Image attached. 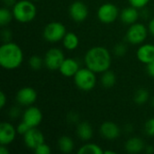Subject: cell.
I'll return each mask as SVG.
<instances>
[{
    "label": "cell",
    "mask_w": 154,
    "mask_h": 154,
    "mask_svg": "<svg viewBox=\"0 0 154 154\" xmlns=\"http://www.w3.org/2000/svg\"><path fill=\"white\" fill-rule=\"evenodd\" d=\"M86 66L95 73H103L111 66V55L107 49L96 46L89 49L85 55Z\"/></svg>",
    "instance_id": "cell-1"
},
{
    "label": "cell",
    "mask_w": 154,
    "mask_h": 154,
    "mask_svg": "<svg viewBox=\"0 0 154 154\" xmlns=\"http://www.w3.org/2000/svg\"><path fill=\"white\" fill-rule=\"evenodd\" d=\"M23 53L14 42H5L0 47V65L5 69H15L23 62Z\"/></svg>",
    "instance_id": "cell-2"
},
{
    "label": "cell",
    "mask_w": 154,
    "mask_h": 154,
    "mask_svg": "<svg viewBox=\"0 0 154 154\" xmlns=\"http://www.w3.org/2000/svg\"><path fill=\"white\" fill-rule=\"evenodd\" d=\"M14 18L19 23H29L32 21L36 14L37 9L35 5L31 0L17 1L12 8Z\"/></svg>",
    "instance_id": "cell-3"
},
{
    "label": "cell",
    "mask_w": 154,
    "mask_h": 154,
    "mask_svg": "<svg viewBox=\"0 0 154 154\" xmlns=\"http://www.w3.org/2000/svg\"><path fill=\"white\" fill-rule=\"evenodd\" d=\"M74 82L80 90L90 91L97 84V78L95 72L87 67L79 69L74 76Z\"/></svg>",
    "instance_id": "cell-4"
},
{
    "label": "cell",
    "mask_w": 154,
    "mask_h": 154,
    "mask_svg": "<svg viewBox=\"0 0 154 154\" xmlns=\"http://www.w3.org/2000/svg\"><path fill=\"white\" fill-rule=\"evenodd\" d=\"M67 31L63 23L60 22H51L48 23L43 30V37L49 42H58L62 41Z\"/></svg>",
    "instance_id": "cell-5"
},
{
    "label": "cell",
    "mask_w": 154,
    "mask_h": 154,
    "mask_svg": "<svg viewBox=\"0 0 154 154\" xmlns=\"http://www.w3.org/2000/svg\"><path fill=\"white\" fill-rule=\"evenodd\" d=\"M147 28L143 23H134L131 24L126 32V40L131 44H140L143 42L147 37Z\"/></svg>",
    "instance_id": "cell-6"
},
{
    "label": "cell",
    "mask_w": 154,
    "mask_h": 154,
    "mask_svg": "<svg viewBox=\"0 0 154 154\" xmlns=\"http://www.w3.org/2000/svg\"><path fill=\"white\" fill-rule=\"evenodd\" d=\"M65 60L64 53L58 48L50 49L44 57V65L50 70H57Z\"/></svg>",
    "instance_id": "cell-7"
},
{
    "label": "cell",
    "mask_w": 154,
    "mask_h": 154,
    "mask_svg": "<svg viewBox=\"0 0 154 154\" xmlns=\"http://www.w3.org/2000/svg\"><path fill=\"white\" fill-rule=\"evenodd\" d=\"M119 15L117 6L111 3H106L99 6L97 10V18L104 23H111L115 22Z\"/></svg>",
    "instance_id": "cell-8"
},
{
    "label": "cell",
    "mask_w": 154,
    "mask_h": 154,
    "mask_svg": "<svg viewBox=\"0 0 154 154\" xmlns=\"http://www.w3.org/2000/svg\"><path fill=\"white\" fill-rule=\"evenodd\" d=\"M23 121L30 128L37 127L42 121V113L38 107L30 106L23 114Z\"/></svg>",
    "instance_id": "cell-9"
},
{
    "label": "cell",
    "mask_w": 154,
    "mask_h": 154,
    "mask_svg": "<svg viewBox=\"0 0 154 154\" xmlns=\"http://www.w3.org/2000/svg\"><path fill=\"white\" fill-rule=\"evenodd\" d=\"M69 16L75 22L80 23L87 19L88 15V8L86 4L81 1H75L72 3L69 9Z\"/></svg>",
    "instance_id": "cell-10"
},
{
    "label": "cell",
    "mask_w": 154,
    "mask_h": 154,
    "mask_svg": "<svg viewBox=\"0 0 154 154\" xmlns=\"http://www.w3.org/2000/svg\"><path fill=\"white\" fill-rule=\"evenodd\" d=\"M23 141L29 149L35 150L40 144L44 143V135L36 127L30 128L29 131L23 135Z\"/></svg>",
    "instance_id": "cell-11"
},
{
    "label": "cell",
    "mask_w": 154,
    "mask_h": 154,
    "mask_svg": "<svg viewBox=\"0 0 154 154\" xmlns=\"http://www.w3.org/2000/svg\"><path fill=\"white\" fill-rule=\"evenodd\" d=\"M37 99L36 91L31 87H24L18 90L16 94V101L21 106H30Z\"/></svg>",
    "instance_id": "cell-12"
},
{
    "label": "cell",
    "mask_w": 154,
    "mask_h": 154,
    "mask_svg": "<svg viewBox=\"0 0 154 154\" xmlns=\"http://www.w3.org/2000/svg\"><path fill=\"white\" fill-rule=\"evenodd\" d=\"M16 129L14 126L7 122H3L0 125V144L8 145L12 143L16 136Z\"/></svg>",
    "instance_id": "cell-13"
},
{
    "label": "cell",
    "mask_w": 154,
    "mask_h": 154,
    "mask_svg": "<svg viewBox=\"0 0 154 154\" xmlns=\"http://www.w3.org/2000/svg\"><path fill=\"white\" fill-rule=\"evenodd\" d=\"M120 128L114 122H105L100 126L101 135L107 140H115L120 135Z\"/></svg>",
    "instance_id": "cell-14"
},
{
    "label": "cell",
    "mask_w": 154,
    "mask_h": 154,
    "mask_svg": "<svg viewBox=\"0 0 154 154\" xmlns=\"http://www.w3.org/2000/svg\"><path fill=\"white\" fill-rule=\"evenodd\" d=\"M79 62L72 59V58H65V60H63V62L61 63L59 70L60 72L67 78H70V77H74L75 74L79 71Z\"/></svg>",
    "instance_id": "cell-15"
},
{
    "label": "cell",
    "mask_w": 154,
    "mask_h": 154,
    "mask_svg": "<svg viewBox=\"0 0 154 154\" xmlns=\"http://www.w3.org/2000/svg\"><path fill=\"white\" fill-rule=\"evenodd\" d=\"M137 59L144 64H149L154 60V45L146 43L139 47L136 52Z\"/></svg>",
    "instance_id": "cell-16"
},
{
    "label": "cell",
    "mask_w": 154,
    "mask_h": 154,
    "mask_svg": "<svg viewBox=\"0 0 154 154\" xmlns=\"http://www.w3.org/2000/svg\"><path fill=\"white\" fill-rule=\"evenodd\" d=\"M121 21L126 24H133L137 22L139 18V12L138 8L134 6H129L125 8L120 14Z\"/></svg>",
    "instance_id": "cell-17"
},
{
    "label": "cell",
    "mask_w": 154,
    "mask_h": 154,
    "mask_svg": "<svg viewBox=\"0 0 154 154\" xmlns=\"http://www.w3.org/2000/svg\"><path fill=\"white\" fill-rule=\"evenodd\" d=\"M77 135L82 141H89L93 137V128L88 122H81L77 125Z\"/></svg>",
    "instance_id": "cell-18"
},
{
    "label": "cell",
    "mask_w": 154,
    "mask_h": 154,
    "mask_svg": "<svg viewBox=\"0 0 154 154\" xmlns=\"http://www.w3.org/2000/svg\"><path fill=\"white\" fill-rule=\"evenodd\" d=\"M144 149V143L139 137H132L125 143V150L128 153H139Z\"/></svg>",
    "instance_id": "cell-19"
},
{
    "label": "cell",
    "mask_w": 154,
    "mask_h": 154,
    "mask_svg": "<svg viewBox=\"0 0 154 154\" xmlns=\"http://www.w3.org/2000/svg\"><path fill=\"white\" fill-rule=\"evenodd\" d=\"M62 42H63L64 47L69 51H73V50L77 49L79 44V39L78 35L71 32L66 33Z\"/></svg>",
    "instance_id": "cell-20"
},
{
    "label": "cell",
    "mask_w": 154,
    "mask_h": 154,
    "mask_svg": "<svg viewBox=\"0 0 154 154\" xmlns=\"http://www.w3.org/2000/svg\"><path fill=\"white\" fill-rule=\"evenodd\" d=\"M58 147L61 152L69 153L74 149V142L69 136L63 135L58 140Z\"/></svg>",
    "instance_id": "cell-21"
},
{
    "label": "cell",
    "mask_w": 154,
    "mask_h": 154,
    "mask_svg": "<svg viewBox=\"0 0 154 154\" xmlns=\"http://www.w3.org/2000/svg\"><path fill=\"white\" fill-rule=\"evenodd\" d=\"M116 82V76L113 71L108 69L103 72V75L101 78V83L105 88H112L115 86Z\"/></svg>",
    "instance_id": "cell-22"
},
{
    "label": "cell",
    "mask_w": 154,
    "mask_h": 154,
    "mask_svg": "<svg viewBox=\"0 0 154 154\" xmlns=\"http://www.w3.org/2000/svg\"><path fill=\"white\" fill-rule=\"evenodd\" d=\"M79 154H104L102 148L96 143H87L83 145L79 151Z\"/></svg>",
    "instance_id": "cell-23"
},
{
    "label": "cell",
    "mask_w": 154,
    "mask_h": 154,
    "mask_svg": "<svg viewBox=\"0 0 154 154\" xmlns=\"http://www.w3.org/2000/svg\"><path fill=\"white\" fill-rule=\"evenodd\" d=\"M149 97H150V94H149L147 89H145V88H139L135 92V94L134 96V102L137 105L141 106V105L145 104L148 101Z\"/></svg>",
    "instance_id": "cell-24"
},
{
    "label": "cell",
    "mask_w": 154,
    "mask_h": 154,
    "mask_svg": "<svg viewBox=\"0 0 154 154\" xmlns=\"http://www.w3.org/2000/svg\"><path fill=\"white\" fill-rule=\"evenodd\" d=\"M13 17H14L13 13L6 6L2 7L0 10V25L1 26L7 25L11 22Z\"/></svg>",
    "instance_id": "cell-25"
},
{
    "label": "cell",
    "mask_w": 154,
    "mask_h": 154,
    "mask_svg": "<svg viewBox=\"0 0 154 154\" xmlns=\"http://www.w3.org/2000/svg\"><path fill=\"white\" fill-rule=\"evenodd\" d=\"M43 64H44V60H42L38 55H33L29 60V65H30L31 69L33 70L41 69Z\"/></svg>",
    "instance_id": "cell-26"
},
{
    "label": "cell",
    "mask_w": 154,
    "mask_h": 154,
    "mask_svg": "<svg viewBox=\"0 0 154 154\" xmlns=\"http://www.w3.org/2000/svg\"><path fill=\"white\" fill-rule=\"evenodd\" d=\"M127 52V46L125 43H117L114 47V53L118 57H123Z\"/></svg>",
    "instance_id": "cell-27"
},
{
    "label": "cell",
    "mask_w": 154,
    "mask_h": 154,
    "mask_svg": "<svg viewBox=\"0 0 154 154\" xmlns=\"http://www.w3.org/2000/svg\"><path fill=\"white\" fill-rule=\"evenodd\" d=\"M144 130L147 135L149 136H154V117L149 119L145 125H144Z\"/></svg>",
    "instance_id": "cell-28"
},
{
    "label": "cell",
    "mask_w": 154,
    "mask_h": 154,
    "mask_svg": "<svg viewBox=\"0 0 154 154\" xmlns=\"http://www.w3.org/2000/svg\"><path fill=\"white\" fill-rule=\"evenodd\" d=\"M33 152L36 154H50L51 153V148L48 144H46L45 143L40 144L35 150H33Z\"/></svg>",
    "instance_id": "cell-29"
},
{
    "label": "cell",
    "mask_w": 154,
    "mask_h": 154,
    "mask_svg": "<svg viewBox=\"0 0 154 154\" xmlns=\"http://www.w3.org/2000/svg\"><path fill=\"white\" fill-rule=\"evenodd\" d=\"M130 5L134 7H136L138 9L140 8H143L145 5H147V4L150 2V0H128Z\"/></svg>",
    "instance_id": "cell-30"
},
{
    "label": "cell",
    "mask_w": 154,
    "mask_h": 154,
    "mask_svg": "<svg viewBox=\"0 0 154 154\" xmlns=\"http://www.w3.org/2000/svg\"><path fill=\"white\" fill-rule=\"evenodd\" d=\"M29 129H30V126L23 121L22 123H20V124L18 125V126H17V128H16V131H17V134H18L24 135V134L29 131Z\"/></svg>",
    "instance_id": "cell-31"
},
{
    "label": "cell",
    "mask_w": 154,
    "mask_h": 154,
    "mask_svg": "<svg viewBox=\"0 0 154 154\" xmlns=\"http://www.w3.org/2000/svg\"><path fill=\"white\" fill-rule=\"evenodd\" d=\"M9 116L12 118V119H16V118H18L19 116H20V115H21V110H20V108L19 107H17V106H13V107H11V109L9 110Z\"/></svg>",
    "instance_id": "cell-32"
},
{
    "label": "cell",
    "mask_w": 154,
    "mask_h": 154,
    "mask_svg": "<svg viewBox=\"0 0 154 154\" xmlns=\"http://www.w3.org/2000/svg\"><path fill=\"white\" fill-rule=\"evenodd\" d=\"M67 120L69 123L70 124H79V116L75 113V112H71L67 116Z\"/></svg>",
    "instance_id": "cell-33"
},
{
    "label": "cell",
    "mask_w": 154,
    "mask_h": 154,
    "mask_svg": "<svg viewBox=\"0 0 154 154\" xmlns=\"http://www.w3.org/2000/svg\"><path fill=\"white\" fill-rule=\"evenodd\" d=\"M1 36H2V39L4 41V42H10L11 38H12V32L9 29L5 28L1 32Z\"/></svg>",
    "instance_id": "cell-34"
},
{
    "label": "cell",
    "mask_w": 154,
    "mask_h": 154,
    "mask_svg": "<svg viewBox=\"0 0 154 154\" xmlns=\"http://www.w3.org/2000/svg\"><path fill=\"white\" fill-rule=\"evenodd\" d=\"M147 72L151 77L154 78V60L152 62L147 64Z\"/></svg>",
    "instance_id": "cell-35"
},
{
    "label": "cell",
    "mask_w": 154,
    "mask_h": 154,
    "mask_svg": "<svg viewBox=\"0 0 154 154\" xmlns=\"http://www.w3.org/2000/svg\"><path fill=\"white\" fill-rule=\"evenodd\" d=\"M6 103V97L5 94L2 91L0 93V108H4V106H5Z\"/></svg>",
    "instance_id": "cell-36"
},
{
    "label": "cell",
    "mask_w": 154,
    "mask_h": 154,
    "mask_svg": "<svg viewBox=\"0 0 154 154\" xmlns=\"http://www.w3.org/2000/svg\"><path fill=\"white\" fill-rule=\"evenodd\" d=\"M16 2H17L16 0H3L4 5H5L6 7H8V6H12V7H13Z\"/></svg>",
    "instance_id": "cell-37"
},
{
    "label": "cell",
    "mask_w": 154,
    "mask_h": 154,
    "mask_svg": "<svg viewBox=\"0 0 154 154\" xmlns=\"http://www.w3.org/2000/svg\"><path fill=\"white\" fill-rule=\"evenodd\" d=\"M149 31L152 35H154V18H152L149 23Z\"/></svg>",
    "instance_id": "cell-38"
},
{
    "label": "cell",
    "mask_w": 154,
    "mask_h": 154,
    "mask_svg": "<svg viewBox=\"0 0 154 154\" xmlns=\"http://www.w3.org/2000/svg\"><path fill=\"white\" fill-rule=\"evenodd\" d=\"M9 151L7 150V148L5 147V145H1L0 147V154H8Z\"/></svg>",
    "instance_id": "cell-39"
},
{
    "label": "cell",
    "mask_w": 154,
    "mask_h": 154,
    "mask_svg": "<svg viewBox=\"0 0 154 154\" xmlns=\"http://www.w3.org/2000/svg\"><path fill=\"white\" fill-rule=\"evenodd\" d=\"M146 152L149 154L154 152L153 147H152V146H148V147H146Z\"/></svg>",
    "instance_id": "cell-40"
},
{
    "label": "cell",
    "mask_w": 154,
    "mask_h": 154,
    "mask_svg": "<svg viewBox=\"0 0 154 154\" xmlns=\"http://www.w3.org/2000/svg\"><path fill=\"white\" fill-rule=\"evenodd\" d=\"M104 154H116L114 151H104Z\"/></svg>",
    "instance_id": "cell-41"
},
{
    "label": "cell",
    "mask_w": 154,
    "mask_h": 154,
    "mask_svg": "<svg viewBox=\"0 0 154 154\" xmlns=\"http://www.w3.org/2000/svg\"><path fill=\"white\" fill-rule=\"evenodd\" d=\"M152 106H153V107H154V97H153V99H152Z\"/></svg>",
    "instance_id": "cell-42"
},
{
    "label": "cell",
    "mask_w": 154,
    "mask_h": 154,
    "mask_svg": "<svg viewBox=\"0 0 154 154\" xmlns=\"http://www.w3.org/2000/svg\"><path fill=\"white\" fill-rule=\"evenodd\" d=\"M31 1H40V0H31Z\"/></svg>",
    "instance_id": "cell-43"
}]
</instances>
